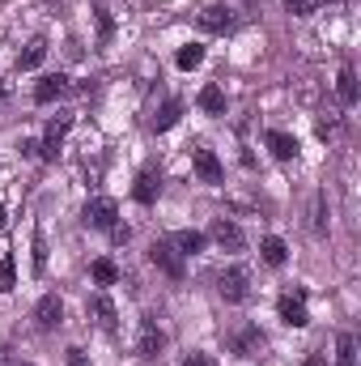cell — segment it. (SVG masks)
Listing matches in <instances>:
<instances>
[{
	"label": "cell",
	"mask_w": 361,
	"mask_h": 366,
	"mask_svg": "<svg viewBox=\"0 0 361 366\" xmlns=\"http://www.w3.org/2000/svg\"><path fill=\"white\" fill-rule=\"evenodd\" d=\"M93 13H98V39H102V43H106V39H111V30H115V21H111V13H106V9H102V4H98V9H93Z\"/></svg>",
	"instance_id": "obj_28"
},
{
	"label": "cell",
	"mask_w": 361,
	"mask_h": 366,
	"mask_svg": "<svg viewBox=\"0 0 361 366\" xmlns=\"http://www.w3.org/2000/svg\"><path fill=\"white\" fill-rule=\"evenodd\" d=\"M175 64H179V69H200V64H204V47H200V43H187V47H179Z\"/></svg>",
	"instance_id": "obj_24"
},
{
	"label": "cell",
	"mask_w": 361,
	"mask_h": 366,
	"mask_svg": "<svg viewBox=\"0 0 361 366\" xmlns=\"http://www.w3.org/2000/svg\"><path fill=\"white\" fill-rule=\"evenodd\" d=\"M217 294L225 302H247L251 298V273L247 269H225V273L217 277Z\"/></svg>",
	"instance_id": "obj_2"
},
{
	"label": "cell",
	"mask_w": 361,
	"mask_h": 366,
	"mask_svg": "<svg viewBox=\"0 0 361 366\" xmlns=\"http://www.w3.org/2000/svg\"><path fill=\"white\" fill-rule=\"evenodd\" d=\"M302 366H327V354H319V350H315V354H306V362Z\"/></svg>",
	"instance_id": "obj_32"
},
{
	"label": "cell",
	"mask_w": 361,
	"mask_h": 366,
	"mask_svg": "<svg viewBox=\"0 0 361 366\" xmlns=\"http://www.w3.org/2000/svg\"><path fill=\"white\" fill-rule=\"evenodd\" d=\"M200 30H208V34H225V30H234V9L230 4H208V9H200Z\"/></svg>",
	"instance_id": "obj_8"
},
{
	"label": "cell",
	"mask_w": 361,
	"mask_h": 366,
	"mask_svg": "<svg viewBox=\"0 0 361 366\" xmlns=\"http://www.w3.org/2000/svg\"><path fill=\"white\" fill-rule=\"evenodd\" d=\"M90 311H93V320H98V328H102V332H115V328H119V311H115V302H111L106 294H93Z\"/></svg>",
	"instance_id": "obj_13"
},
{
	"label": "cell",
	"mask_w": 361,
	"mask_h": 366,
	"mask_svg": "<svg viewBox=\"0 0 361 366\" xmlns=\"http://www.w3.org/2000/svg\"><path fill=\"white\" fill-rule=\"evenodd\" d=\"M0 102H4V90H0Z\"/></svg>",
	"instance_id": "obj_35"
},
{
	"label": "cell",
	"mask_w": 361,
	"mask_h": 366,
	"mask_svg": "<svg viewBox=\"0 0 361 366\" xmlns=\"http://www.w3.org/2000/svg\"><path fill=\"white\" fill-rule=\"evenodd\" d=\"M64 94H68V77H64V73H51V77H43V81L34 86V102L47 107V102H56V98H64Z\"/></svg>",
	"instance_id": "obj_12"
},
{
	"label": "cell",
	"mask_w": 361,
	"mask_h": 366,
	"mask_svg": "<svg viewBox=\"0 0 361 366\" xmlns=\"http://www.w3.org/2000/svg\"><path fill=\"white\" fill-rule=\"evenodd\" d=\"M68 366H90V358L81 350H68Z\"/></svg>",
	"instance_id": "obj_31"
},
{
	"label": "cell",
	"mask_w": 361,
	"mask_h": 366,
	"mask_svg": "<svg viewBox=\"0 0 361 366\" xmlns=\"http://www.w3.org/2000/svg\"><path fill=\"white\" fill-rule=\"evenodd\" d=\"M30 252H34V256H30V260H34V277H43L47 273V239H43L39 226H34V234H30Z\"/></svg>",
	"instance_id": "obj_22"
},
{
	"label": "cell",
	"mask_w": 361,
	"mask_h": 366,
	"mask_svg": "<svg viewBox=\"0 0 361 366\" xmlns=\"http://www.w3.org/2000/svg\"><path fill=\"white\" fill-rule=\"evenodd\" d=\"M183 366H213V358H208V354H191Z\"/></svg>",
	"instance_id": "obj_33"
},
{
	"label": "cell",
	"mask_w": 361,
	"mask_h": 366,
	"mask_svg": "<svg viewBox=\"0 0 361 366\" xmlns=\"http://www.w3.org/2000/svg\"><path fill=\"white\" fill-rule=\"evenodd\" d=\"M268 149L276 154V158H280V162H289V158H298V141H293L289 132H276V128L268 132Z\"/></svg>",
	"instance_id": "obj_20"
},
{
	"label": "cell",
	"mask_w": 361,
	"mask_h": 366,
	"mask_svg": "<svg viewBox=\"0 0 361 366\" xmlns=\"http://www.w3.org/2000/svg\"><path fill=\"white\" fill-rule=\"evenodd\" d=\"M336 98H340L345 107H353V102H357V73H353L349 64L336 73Z\"/></svg>",
	"instance_id": "obj_17"
},
{
	"label": "cell",
	"mask_w": 361,
	"mask_h": 366,
	"mask_svg": "<svg viewBox=\"0 0 361 366\" xmlns=\"http://www.w3.org/2000/svg\"><path fill=\"white\" fill-rule=\"evenodd\" d=\"M166 350V332L158 328V320H141V328H136V354L141 358H158Z\"/></svg>",
	"instance_id": "obj_5"
},
{
	"label": "cell",
	"mask_w": 361,
	"mask_h": 366,
	"mask_svg": "<svg viewBox=\"0 0 361 366\" xmlns=\"http://www.w3.org/2000/svg\"><path fill=\"white\" fill-rule=\"evenodd\" d=\"M111 239H115V243H128V239H132V230H128V226H119V222H115V226H111Z\"/></svg>",
	"instance_id": "obj_30"
},
{
	"label": "cell",
	"mask_w": 361,
	"mask_h": 366,
	"mask_svg": "<svg viewBox=\"0 0 361 366\" xmlns=\"http://www.w3.org/2000/svg\"><path fill=\"white\" fill-rule=\"evenodd\" d=\"M149 260H153V264H158V269H162L166 277H175V281H179V277L187 273V264H183L179 252L171 247V239H158V243L149 247Z\"/></svg>",
	"instance_id": "obj_6"
},
{
	"label": "cell",
	"mask_w": 361,
	"mask_h": 366,
	"mask_svg": "<svg viewBox=\"0 0 361 366\" xmlns=\"http://www.w3.org/2000/svg\"><path fill=\"white\" fill-rule=\"evenodd\" d=\"M191 167H195V175H200L204 183H221V179H225L221 158H217L208 145H191Z\"/></svg>",
	"instance_id": "obj_7"
},
{
	"label": "cell",
	"mask_w": 361,
	"mask_h": 366,
	"mask_svg": "<svg viewBox=\"0 0 361 366\" xmlns=\"http://www.w3.org/2000/svg\"><path fill=\"white\" fill-rule=\"evenodd\" d=\"M17 285V264H13V252L0 256V294H9Z\"/></svg>",
	"instance_id": "obj_25"
},
{
	"label": "cell",
	"mask_w": 361,
	"mask_h": 366,
	"mask_svg": "<svg viewBox=\"0 0 361 366\" xmlns=\"http://www.w3.org/2000/svg\"><path fill=\"white\" fill-rule=\"evenodd\" d=\"M34 324H39V328H47V332H51V328H60V324H64V302H60L56 294H43V298H39V307H34Z\"/></svg>",
	"instance_id": "obj_11"
},
{
	"label": "cell",
	"mask_w": 361,
	"mask_h": 366,
	"mask_svg": "<svg viewBox=\"0 0 361 366\" xmlns=\"http://www.w3.org/2000/svg\"><path fill=\"white\" fill-rule=\"evenodd\" d=\"M179 115H183V102H179V98H171V102L153 115V124H149V128H153V132H171V128L179 124Z\"/></svg>",
	"instance_id": "obj_19"
},
{
	"label": "cell",
	"mask_w": 361,
	"mask_h": 366,
	"mask_svg": "<svg viewBox=\"0 0 361 366\" xmlns=\"http://www.w3.org/2000/svg\"><path fill=\"white\" fill-rule=\"evenodd\" d=\"M260 256H264V264H272V269H280V264L289 260V247H285V239H276V234H268V239L260 243Z\"/></svg>",
	"instance_id": "obj_18"
},
{
	"label": "cell",
	"mask_w": 361,
	"mask_h": 366,
	"mask_svg": "<svg viewBox=\"0 0 361 366\" xmlns=\"http://www.w3.org/2000/svg\"><path fill=\"white\" fill-rule=\"evenodd\" d=\"M315 230H319V234L327 230V200H323V196H319V204H315Z\"/></svg>",
	"instance_id": "obj_29"
},
{
	"label": "cell",
	"mask_w": 361,
	"mask_h": 366,
	"mask_svg": "<svg viewBox=\"0 0 361 366\" xmlns=\"http://www.w3.org/2000/svg\"><path fill=\"white\" fill-rule=\"evenodd\" d=\"M81 222L93 226V230H111V226L119 222V204H115L111 196H93L90 204H86V213H81Z\"/></svg>",
	"instance_id": "obj_3"
},
{
	"label": "cell",
	"mask_w": 361,
	"mask_h": 366,
	"mask_svg": "<svg viewBox=\"0 0 361 366\" xmlns=\"http://www.w3.org/2000/svg\"><path fill=\"white\" fill-rule=\"evenodd\" d=\"M208 234H213V243H217L221 252H243V247H247V234H243V226H238V222H230V217H217Z\"/></svg>",
	"instance_id": "obj_4"
},
{
	"label": "cell",
	"mask_w": 361,
	"mask_h": 366,
	"mask_svg": "<svg viewBox=\"0 0 361 366\" xmlns=\"http://www.w3.org/2000/svg\"><path fill=\"white\" fill-rule=\"evenodd\" d=\"M158 192H162V175H158V171H141L136 183H132V196H136L141 204H153Z\"/></svg>",
	"instance_id": "obj_14"
},
{
	"label": "cell",
	"mask_w": 361,
	"mask_h": 366,
	"mask_svg": "<svg viewBox=\"0 0 361 366\" xmlns=\"http://www.w3.org/2000/svg\"><path fill=\"white\" fill-rule=\"evenodd\" d=\"M264 332L255 328V324H238L234 332H225V350L230 354H238V358H260L264 354Z\"/></svg>",
	"instance_id": "obj_1"
},
{
	"label": "cell",
	"mask_w": 361,
	"mask_h": 366,
	"mask_svg": "<svg viewBox=\"0 0 361 366\" xmlns=\"http://www.w3.org/2000/svg\"><path fill=\"white\" fill-rule=\"evenodd\" d=\"M68 128H73V115H56V119H47V128H43V145H39L43 158H56V154H60Z\"/></svg>",
	"instance_id": "obj_9"
},
{
	"label": "cell",
	"mask_w": 361,
	"mask_h": 366,
	"mask_svg": "<svg viewBox=\"0 0 361 366\" xmlns=\"http://www.w3.org/2000/svg\"><path fill=\"white\" fill-rule=\"evenodd\" d=\"M13 366H30V362H13Z\"/></svg>",
	"instance_id": "obj_34"
},
{
	"label": "cell",
	"mask_w": 361,
	"mask_h": 366,
	"mask_svg": "<svg viewBox=\"0 0 361 366\" xmlns=\"http://www.w3.org/2000/svg\"><path fill=\"white\" fill-rule=\"evenodd\" d=\"M204 243H208V239H204L200 230H175V234H171V247H175L179 256H200Z\"/></svg>",
	"instance_id": "obj_15"
},
{
	"label": "cell",
	"mask_w": 361,
	"mask_h": 366,
	"mask_svg": "<svg viewBox=\"0 0 361 366\" xmlns=\"http://www.w3.org/2000/svg\"><path fill=\"white\" fill-rule=\"evenodd\" d=\"M0 222H4V213H0Z\"/></svg>",
	"instance_id": "obj_36"
},
{
	"label": "cell",
	"mask_w": 361,
	"mask_h": 366,
	"mask_svg": "<svg viewBox=\"0 0 361 366\" xmlns=\"http://www.w3.org/2000/svg\"><path fill=\"white\" fill-rule=\"evenodd\" d=\"M280 320L289 328H306L310 324V315H306V290H293V294L280 298Z\"/></svg>",
	"instance_id": "obj_10"
},
{
	"label": "cell",
	"mask_w": 361,
	"mask_h": 366,
	"mask_svg": "<svg viewBox=\"0 0 361 366\" xmlns=\"http://www.w3.org/2000/svg\"><path fill=\"white\" fill-rule=\"evenodd\" d=\"M200 111H204V115H221V111H225V90H221V86H204V90H200Z\"/></svg>",
	"instance_id": "obj_21"
},
{
	"label": "cell",
	"mask_w": 361,
	"mask_h": 366,
	"mask_svg": "<svg viewBox=\"0 0 361 366\" xmlns=\"http://www.w3.org/2000/svg\"><path fill=\"white\" fill-rule=\"evenodd\" d=\"M319 4H323V0H285V9H289L293 17H315Z\"/></svg>",
	"instance_id": "obj_27"
},
{
	"label": "cell",
	"mask_w": 361,
	"mask_h": 366,
	"mask_svg": "<svg viewBox=\"0 0 361 366\" xmlns=\"http://www.w3.org/2000/svg\"><path fill=\"white\" fill-rule=\"evenodd\" d=\"M43 60H47V39H30V43H26V51L17 56V69H21V73H30V69H39Z\"/></svg>",
	"instance_id": "obj_16"
},
{
	"label": "cell",
	"mask_w": 361,
	"mask_h": 366,
	"mask_svg": "<svg viewBox=\"0 0 361 366\" xmlns=\"http://www.w3.org/2000/svg\"><path fill=\"white\" fill-rule=\"evenodd\" d=\"M336 366H357V341L349 332L336 337Z\"/></svg>",
	"instance_id": "obj_23"
},
{
	"label": "cell",
	"mask_w": 361,
	"mask_h": 366,
	"mask_svg": "<svg viewBox=\"0 0 361 366\" xmlns=\"http://www.w3.org/2000/svg\"><path fill=\"white\" fill-rule=\"evenodd\" d=\"M90 273H93V281H98V285H115V281H119V269H115L111 260H93Z\"/></svg>",
	"instance_id": "obj_26"
}]
</instances>
